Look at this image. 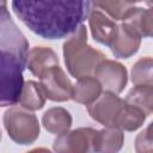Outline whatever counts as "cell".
<instances>
[{
  "label": "cell",
  "mask_w": 153,
  "mask_h": 153,
  "mask_svg": "<svg viewBox=\"0 0 153 153\" xmlns=\"http://www.w3.org/2000/svg\"><path fill=\"white\" fill-rule=\"evenodd\" d=\"M1 106L16 105L19 103L23 90V72L27 67L29 43L10 17L5 4L1 6Z\"/></svg>",
  "instance_id": "2"
},
{
  "label": "cell",
  "mask_w": 153,
  "mask_h": 153,
  "mask_svg": "<svg viewBox=\"0 0 153 153\" xmlns=\"http://www.w3.org/2000/svg\"><path fill=\"white\" fill-rule=\"evenodd\" d=\"M146 117L147 114L142 109L126 102L124 106L117 116L116 127H120L121 129L127 131H134L143 124Z\"/></svg>",
  "instance_id": "16"
},
{
  "label": "cell",
  "mask_w": 153,
  "mask_h": 153,
  "mask_svg": "<svg viewBox=\"0 0 153 153\" xmlns=\"http://www.w3.org/2000/svg\"><path fill=\"white\" fill-rule=\"evenodd\" d=\"M127 4H129V5H133V4H135V2H139V1H143V0H124Z\"/></svg>",
  "instance_id": "22"
},
{
  "label": "cell",
  "mask_w": 153,
  "mask_h": 153,
  "mask_svg": "<svg viewBox=\"0 0 153 153\" xmlns=\"http://www.w3.org/2000/svg\"><path fill=\"white\" fill-rule=\"evenodd\" d=\"M102 90L103 86L96 76L86 75L79 78L75 85L73 86L72 99H74L78 103L90 105L96 99H98V97L102 94Z\"/></svg>",
  "instance_id": "12"
},
{
  "label": "cell",
  "mask_w": 153,
  "mask_h": 153,
  "mask_svg": "<svg viewBox=\"0 0 153 153\" xmlns=\"http://www.w3.org/2000/svg\"><path fill=\"white\" fill-rule=\"evenodd\" d=\"M131 81L134 85H152L153 86V59L141 57L131 68Z\"/></svg>",
  "instance_id": "19"
},
{
  "label": "cell",
  "mask_w": 153,
  "mask_h": 153,
  "mask_svg": "<svg viewBox=\"0 0 153 153\" xmlns=\"http://www.w3.org/2000/svg\"><path fill=\"white\" fill-rule=\"evenodd\" d=\"M93 5L105 11L115 20H123L129 10L133 7L124 0H93Z\"/></svg>",
  "instance_id": "20"
},
{
  "label": "cell",
  "mask_w": 153,
  "mask_h": 153,
  "mask_svg": "<svg viewBox=\"0 0 153 153\" xmlns=\"http://www.w3.org/2000/svg\"><path fill=\"white\" fill-rule=\"evenodd\" d=\"M94 76L99 80L103 88L114 92L116 94L121 93L128 80L127 69L120 62L104 59L98 63L94 69Z\"/></svg>",
  "instance_id": "8"
},
{
  "label": "cell",
  "mask_w": 153,
  "mask_h": 153,
  "mask_svg": "<svg viewBox=\"0 0 153 153\" xmlns=\"http://www.w3.org/2000/svg\"><path fill=\"white\" fill-rule=\"evenodd\" d=\"M96 129L78 128L72 131H65L54 141V151L56 152H87L93 151V140Z\"/></svg>",
  "instance_id": "7"
},
{
  "label": "cell",
  "mask_w": 153,
  "mask_h": 153,
  "mask_svg": "<svg viewBox=\"0 0 153 153\" xmlns=\"http://www.w3.org/2000/svg\"><path fill=\"white\" fill-rule=\"evenodd\" d=\"M123 22L130 24L141 37H153V7L147 10L131 7Z\"/></svg>",
  "instance_id": "15"
},
{
  "label": "cell",
  "mask_w": 153,
  "mask_h": 153,
  "mask_svg": "<svg viewBox=\"0 0 153 153\" xmlns=\"http://www.w3.org/2000/svg\"><path fill=\"white\" fill-rule=\"evenodd\" d=\"M31 110L13 106L4 114V126L8 136L19 145H31L39 136V124Z\"/></svg>",
  "instance_id": "4"
},
{
  "label": "cell",
  "mask_w": 153,
  "mask_h": 153,
  "mask_svg": "<svg viewBox=\"0 0 153 153\" xmlns=\"http://www.w3.org/2000/svg\"><path fill=\"white\" fill-rule=\"evenodd\" d=\"M47 98L53 102H66L73 97V86L59 65L48 68L39 78Z\"/></svg>",
  "instance_id": "6"
},
{
  "label": "cell",
  "mask_w": 153,
  "mask_h": 153,
  "mask_svg": "<svg viewBox=\"0 0 153 153\" xmlns=\"http://www.w3.org/2000/svg\"><path fill=\"white\" fill-rule=\"evenodd\" d=\"M93 0H12V10L33 33L45 39L72 36L92 13Z\"/></svg>",
  "instance_id": "1"
},
{
  "label": "cell",
  "mask_w": 153,
  "mask_h": 153,
  "mask_svg": "<svg viewBox=\"0 0 153 153\" xmlns=\"http://www.w3.org/2000/svg\"><path fill=\"white\" fill-rule=\"evenodd\" d=\"M135 151L139 153L153 152V122L148 124L135 139Z\"/></svg>",
  "instance_id": "21"
},
{
  "label": "cell",
  "mask_w": 153,
  "mask_h": 153,
  "mask_svg": "<svg viewBox=\"0 0 153 153\" xmlns=\"http://www.w3.org/2000/svg\"><path fill=\"white\" fill-rule=\"evenodd\" d=\"M126 102L142 109L147 115L153 112V86L135 85L127 94Z\"/></svg>",
  "instance_id": "18"
},
{
  "label": "cell",
  "mask_w": 153,
  "mask_h": 153,
  "mask_svg": "<svg viewBox=\"0 0 153 153\" xmlns=\"http://www.w3.org/2000/svg\"><path fill=\"white\" fill-rule=\"evenodd\" d=\"M141 35L128 23L118 25L116 38L110 45L112 54L118 59H128L134 55L141 44Z\"/></svg>",
  "instance_id": "9"
},
{
  "label": "cell",
  "mask_w": 153,
  "mask_h": 153,
  "mask_svg": "<svg viewBox=\"0 0 153 153\" xmlns=\"http://www.w3.org/2000/svg\"><path fill=\"white\" fill-rule=\"evenodd\" d=\"M42 124L51 134L60 135L67 131L72 126V116L63 108H51L42 117Z\"/></svg>",
  "instance_id": "14"
},
{
  "label": "cell",
  "mask_w": 153,
  "mask_h": 153,
  "mask_svg": "<svg viewBox=\"0 0 153 153\" xmlns=\"http://www.w3.org/2000/svg\"><path fill=\"white\" fill-rule=\"evenodd\" d=\"M124 141L120 127H105L97 130L93 140V151L96 152H117L122 148Z\"/></svg>",
  "instance_id": "13"
},
{
  "label": "cell",
  "mask_w": 153,
  "mask_h": 153,
  "mask_svg": "<svg viewBox=\"0 0 153 153\" xmlns=\"http://www.w3.org/2000/svg\"><path fill=\"white\" fill-rule=\"evenodd\" d=\"M88 24L94 41L110 47L116 38L118 25L114 20L109 19L100 11H93L90 14Z\"/></svg>",
  "instance_id": "10"
},
{
  "label": "cell",
  "mask_w": 153,
  "mask_h": 153,
  "mask_svg": "<svg viewBox=\"0 0 153 153\" xmlns=\"http://www.w3.org/2000/svg\"><path fill=\"white\" fill-rule=\"evenodd\" d=\"M47 99V94L41 85V82H36L32 80H29L24 85L23 94L19 100L20 106L29 109L31 111L39 110L44 106Z\"/></svg>",
  "instance_id": "17"
},
{
  "label": "cell",
  "mask_w": 153,
  "mask_h": 153,
  "mask_svg": "<svg viewBox=\"0 0 153 153\" xmlns=\"http://www.w3.org/2000/svg\"><path fill=\"white\" fill-rule=\"evenodd\" d=\"M63 56L67 69L75 79L91 75L105 55L87 44V30L81 25L63 44Z\"/></svg>",
  "instance_id": "3"
},
{
  "label": "cell",
  "mask_w": 153,
  "mask_h": 153,
  "mask_svg": "<svg viewBox=\"0 0 153 153\" xmlns=\"http://www.w3.org/2000/svg\"><path fill=\"white\" fill-rule=\"evenodd\" d=\"M124 104L126 100L121 99L116 93L105 91L98 97V99L87 105V111L94 121L104 127H116L117 116Z\"/></svg>",
  "instance_id": "5"
},
{
  "label": "cell",
  "mask_w": 153,
  "mask_h": 153,
  "mask_svg": "<svg viewBox=\"0 0 153 153\" xmlns=\"http://www.w3.org/2000/svg\"><path fill=\"white\" fill-rule=\"evenodd\" d=\"M146 1V4L148 5V6H152L153 7V0H145Z\"/></svg>",
  "instance_id": "23"
},
{
  "label": "cell",
  "mask_w": 153,
  "mask_h": 153,
  "mask_svg": "<svg viewBox=\"0 0 153 153\" xmlns=\"http://www.w3.org/2000/svg\"><path fill=\"white\" fill-rule=\"evenodd\" d=\"M59 65V57L55 51L48 47H35L29 51L27 68L37 78L50 68L51 66Z\"/></svg>",
  "instance_id": "11"
}]
</instances>
